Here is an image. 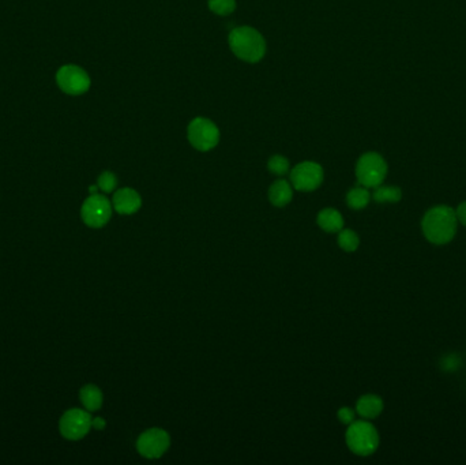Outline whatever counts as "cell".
<instances>
[{"mask_svg": "<svg viewBox=\"0 0 466 465\" xmlns=\"http://www.w3.org/2000/svg\"><path fill=\"white\" fill-rule=\"evenodd\" d=\"M169 446V434L163 429L146 430L137 441V449L140 455L146 459H160Z\"/></svg>", "mask_w": 466, "mask_h": 465, "instance_id": "7", "label": "cell"}, {"mask_svg": "<svg viewBox=\"0 0 466 465\" xmlns=\"http://www.w3.org/2000/svg\"><path fill=\"white\" fill-rule=\"evenodd\" d=\"M348 448L359 456H369L379 446V435L376 429L368 422H353L347 431Z\"/></svg>", "mask_w": 466, "mask_h": 465, "instance_id": "3", "label": "cell"}, {"mask_svg": "<svg viewBox=\"0 0 466 465\" xmlns=\"http://www.w3.org/2000/svg\"><path fill=\"white\" fill-rule=\"evenodd\" d=\"M372 197L378 204H385V202L395 204L401 199L402 191L401 188L395 186H383V187H376Z\"/></svg>", "mask_w": 466, "mask_h": 465, "instance_id": "17", "label": "cell"}, {"mask_svg": "<svg viewBox=\"0 0 466 465\" xmlns=\"http://www.w3.org/2000/svg\"><path fill=\"white\" fill-rule=\"evenodd\" d=\"M290 181L299 191H314L322 184V167L314 161L300 163L292 170Z\"/></svg>", "mask_w": 466, "mask_h": 465, "instance_id": "9", "label": "cell"}, {"mask_svg": "<svg viewBox=\"0 0 466 465\" xmlns=\"http://www.w3.org/2000/svg\"><path fill=\"white\" fill-rule=\"evenodd\" d=\"M338 419L341 423L344 425H351L355 422V412L353 409L348 408V407H344L338 411Z\"/></svg>", "mask_w": 466, "mask_h": 465, "instance_id": "23", "label": "cell"}, {"mask_svg": "<svg viewBox=\"0 0 466 465\" xmlns=\"http://www.w3.org/2000/svg\"><path fill=\"white\" fill-rule=\"evenodd\" d=\"M97 190H99V186H92V187L89 188L90 194H97Z\"/></svg>", "mask_w": 466, "mask_h": 465, "instance_id": "26", "label": "cell"}, {"mask_svg": "<svg viewBox=\"0 0 466 465\" xmlns=\"http://www.w3.org/2000/svg\"><path fill=\"white\" fill-rule=\"evenodd\" d=\"M187 137L197 150L209 152L219 141V130L212 120L197 117L190 123L187 129Z\"/></svg>", "mask_w": 466, "mask_h": 465, "instance_id": "5", "label": "cell"}, {"mask_svg": "<svg viewBox=\"0 0 466 465\" xmlns=\"http://www.w3.org/2000/svg\"><path fill=\"white\" fill-rule=\"evenodd\" d=\"M106 421L103 418H96V419H92V427L96 430H104L106 429Z\"/></svg>", "mask_w": 466, "mask_h": 465, "instance_id": "25", "label": "cell"}, {"mask_svg": "<svg viewBox=\"0 0 466 465\" xmlns=\"http://www.w3.org/2000/svg\"><path fill=\"white\" fill-rule=\"evenodd\" d=\"M461 358L456 354H450V355H444L442 360H440V367L443 371L447 373H453L457 371L461 367Z\"/></svg>", "mask_w": 466, "mask_h": 465, "instance_id": "22", "label": "cell"}, {"mask_svg": "<svg viewBox=\"0 0 466 465\" xmlns=\"http://www.w3.org/2000/svg\"><path fill=\"white\" fill-rule=\"evenodd\" d=\"M229 47L232 52L247 63L259 62L266 54L263 36L250 26H240L229 33Z\"/></svg>", "mask_w": 466, "mask_h": 465, "instance_id": "2", "label": "cell"}, {"mask_svg": "<svg viewBox=\"0 0 466 465\" xmlns=\"http://www.w3.org/2000/svg\"><path fill=\"white\" fill-rule=\"evenodd\" d=\"M338 245L344 251L353 252L358 250L360 245L359 236L352 229H341L338 235Z\"/></svg>", "mask_w": 466, "mask_h": 465, "instance_id": "18", "label": "cell"}, {"mask_svg": "<svg viewBox=\"0 0 466 465\" xmlns=\"http://www.w3.org/2000/svg\"><path fill=\"white\" fill-rule=\"evenodd\" d=\"M369 199H371V195H369L367 187L352 188L347 195V202H348L349 208L355 209V211L364 209L369 204Z\"/></svg>", "mask_w": 466, "mask_h": 465, "instance_id": "16", "label": "cell"}, {"mask_svg": "<svg viewBox=\"0 0 466 465\" xmlns=\"http://www.w3.org/2000/svg\"><path fill=\"white\" fill-rule=\"evenodd\" d=\"M56 82L65 93L72 96L83 95L90 88V78L88 72L74 65L60 67L56 74Z\"/></svg>", "mask_w": 466, "mask_h": 465, "instance_id": "8", "label": "cell"}, {"mask_svg": "<svg viewBox=\"0 0 466 465\" xmlns=\"http://www.w3.org/2000/svg\"><path fill=\"white\" fill-rule=\"evenodd\" d=\"M293 193L287 180H277L269 190V199L277 208H284L292 201Z\"/></svg>", "mask_w": 466, "mask_h": 465, "instance_id": "13", "label": "cell"}, {"mask_svg": "<svg viewBox=\"0 0 466 465\" xmlns=\"http://www.w3.org/2000/svg\"><path fill=\"white\" fill-rule=\"evenodd\" d=\"M456 213H457V218H458V221L461 222V224H464L466 227V201L465 202H463L458 208H457V211H456Z\"/></svg>", "mask_w": 466, "mask_h": 465, "instance_id": "24", "label": "cell"}, {"mask_svg": "<svg viewBox=\"0 0 466 465\" xmlns=\"http://www.w3.org/2000/svg\"><path fill=\"white\" fill-rule=\"evenodd\" d=\"M59 429L62 435L70 441L82 439L92 429L90 414L78 408L70 409L62 416Z\"/></svg>", "mask_w": 466, "mask_h": 465, "instance_id": "10", "label": "cell"}, {"mask_svg": "<svg viewBox=\"0 0 466 465\" xmlns=\"http://www.w3.org/2000/svg\"><path fill=\"white\" fill-rule=\"evenodd\" d=\"M318 225L326 232H340L344 228V218L335 209L327 208L318 213Z\"/></svg>", "mask_w": 466, "mask_h": 465, "instance_id": "14", "label": "cell"}, {"mask_svg": "<svg viewBox=\"0 0 466 465\" xmlns=\"http://www.w3.org/2000/svg\"><path fill=\"white\" fill-rule=\"evenodd\" d=\"M267 168H269V171L272 174L283 177V175H287L288 171H289V161H288V158H285L284 156L276 154V156H273L269 160Z\"/></svg>", "mask_w": 466, "mask_h": 465, "instance_id": "19", "label": "cell"}, {"mask_svg": "<svg viewBox=\"0 0 466 465\" xmlns=\"http://www.w3.org/2000/svg\"><path fill=\"white\" fill-rule=\"evenodd\" d=\"M356 411L360 416L365 419L378 418L383 411V401L379 395L365 394L360 397L358 405H356Z\"/></svg>", "mask_w": 466, "mask_h": 465, "instance_id": "12", "label": "cell"}, {"mask_svg": "<svg viewBox=\"0 0 466 465\" xmlns=\"http://www.w3.org/2000/svg\"><path fill=\"white\" fill-rule=\"evenodd\" d=\"M388 175V164L385 158L374 152L363 154L356 165V177L360 184L369 187H379Z\"/></svg>", "mask_w": 466, "mask_h": 465, "instance_id": "4", "label": "cell"}, {"mask_svg": "<svg viewBox=\"0 0 466 465\" xmlns=\"http://www.w3.org/2000/svg\"><path fill=\"white\" fill-rule=\"evenodd\" d=\"M81 215L83 222L90 228H101L110 220L112 205L107 197L92 194L82 205Z\"/></svg>", "mask_w": 466, "mask_h": 465, "instance_id": "6", "label": "cell"}, {"mask_svg": "<svg viewBox=\"0 0 466 465\" xmlns=\"http://www.w3.org/2000/svg\"><path fill=\"white\" fill-rule=\"evenodd\" d=\"M97 186L103 193H112L117 186V178L115 174L106 171L99 177Z\"/></svg>", "mask_w": 466, "mask_h": 465, "instance_id": "21", "label": "cell"}, {"mask_svg": "<svg viewBox=\"0 0 466 465\" xmlns=\"http://www.w3.org/2000/svg\"><path fill=\"white\" fill-rule=\"evenodd\" d=\"M113 209L120 215H134L142 206L141 195L133 188H120L113 194Z\"/></svg>", "mask_w": 466, "mask_h": 465, "instance_id": "11", "label": "cell"}, {"mask_svg": "<svg viewBox=\"0 0 466 465\" xmlns=\"http://www.w3.org/2000/svg\"><path fill=\"white\" fill-rule=\"evenodd\" d=\"M209 8L217 15H229L236 8V0H209Z\"/></svg>", "mask_w": 466, "mask_h": 465, "instance_id": "20", "label": "cell"}, {"mask_svg": "<svg viewBox=\"0 0 466 465\" xmlns=\"http://www.w3.org/2000/svg\"><path fill=\"white\" fill-rule=\"evenodd\" d=\"M458 218L450 206H435L430 209L423 221L422 228L426 239L433 245H446L451 242L457 234Z\"/></svg>", "mask_w": 466, "mask_h": 465, "instance_id": "1", "label": "cell"}, {"mask_svg": "<svg viewBox=\"0 0 466 465\" xmlns=\"http://www.w3.org/2000/svg\"><path fill=\"white\" fill-rule=\"evenodd\" d=\"M79 398L89 412L99 411L103 405V392L96 385H86L81 389Z\"/></svg>", "mask_w": 466, "mask_h": 465, "instance_id": "15", "label": "cell"}]
</instances>
